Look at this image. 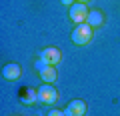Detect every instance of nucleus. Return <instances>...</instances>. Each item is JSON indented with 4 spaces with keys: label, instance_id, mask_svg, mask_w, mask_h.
Here are the masks:
<instances>
[{
    "label": "nucleus",
    "instance_id": "f257e3e1",
    "mask_svg": "<svg viewBox=\"0 0 120 116\" xmlns=\"http://www.w3.org/2000/svg\"><path fill=\"white\" fill-rule=\"evenodd\" d=\"M90 40H92V26L90 24L84 22V24H78L72 30V42L76 44V46H84Z\"/></svg>",
    "mask_w": 120,
    "mask_h": 116
},
{
    "label": "nucleus",
    "instance_id": "39448f33",
    "mask_svg": "<svg viewBox=\"0 0 120 116\" xmlns=\"http://www.w3.org/2000/svg\"><path fill=\"white\" fill-rule=\"evenodd\" d=\"M24 74V70H22V66L20 64H6L4 68H2V78L4 80H10V82H14V80H18V78Z\"/></svg>",
    "mask_w": 120,
    "mask_h": 116
},
{
    "label": "nucleus",
    "instance_id": "0eeeda50",
    "mask_svg": "<svg viewBox=\"0 0 120 116\" xmlns=\"http://www.w3.org/2000/svg\"><path fill=\"white\" fill-rule=\"evenodd\" d=\"M86 24H90L92 28L102 26V24H104V14L100 12V10H90V12H88V18H86Z\"/></svg>",
    "mask_w": 120,
    "mask_h": 116
},
{
    "label": "nucleus",
    "instance_id": "f03ea898",
    "mask_svg": "<svg viewBox=\"0 0 120 116\" xmlns=\"http://www.w3.org/2000/svg\"><path fill=\"white\" fill-rule=\"evenodd\" d=\"M38 100L44 104H48V106H52V104H56V100H58V90H56L52 84H44L38 88Z\"/></svg>",
    "mask_w": 120,
    "mask_h": 116
},
{
    "label": "nucleus",
    "instance_id": "20e7f679",
    "mask_svg": "<svg viewBox=\"0 0 120 116\" xmlns=\"http://www.w3.org/2000/svg\"><path fill=\"white\" fill-rule=\"evenodd\" d=\"M40 58H42V60H46V64L56 66L60 60H62V52H60L56 46H48V48H44V50H42Z\"/></svg>",
    "mask_w": 120,
    "mask_h": 116
},
{
    "label": "nucleus",
    "instance_id": "7ed1b4c3",
    "mask_svg": "<svg viewBox=\"0 0 120 116\" xmlns=\"http://www.w3.org/2000/svg\"><path fill=\"white\" fill-rule=\"evenodd\" d=\"M88 12L90 10L86 8V4H82V2H74V4L70 6V10H68L70 20L76 22V24H84L86 18H88Z\"/></svg>",
    "mask_w": 120,
    "mask_h": 116
},
{
    "label": "nucleus",
    "instance_id": "9d476101",
    "mask_svg": "<svg viewBox=\"0 0 120 116\" xmlns=\"http://www.w3.org/2000/svg\"><path fill=\"white\" fill-rule=\"evenodd\" d=\"M36 98H38V94H36V90H32V88H30V92H28V96L24 98V102H26V104H30V102H34Z\"/></svg>",
    "mask_w": 120,
    "mask_h": 116
},
{
    "label": "nucleus",
    "instance_id": "f8f14e48",
    "mask_svg": "<svg viewBox=\"0 0 120 116\" xmlns=\"http://www.w3.org/2000/svg\"><path fill=\"white\" fill-rule=\"evenodd\" d=\"M74 2H76V0H62V4H64V6H68V8L74 4Z\"/></svg>",
    "mask_w": 120,
    "mask_h": 116
},
{
    "label": "nucleus",
    "instance_id": "1a4fd4ad",
    "mask_svg": "<svg viewBox=\"0 0 120 116\" xmlns=\"http://www.w3.org/2000/svg\"><path fill=\"white\" fill-rule=\"evenodd\" d=\"M46 66H50V64H46V60H42V58H36V62H34V68L38 70V72H42Z\"/></svg>",
    "mask_w": 120,
    "mask_h": 116
},
{
    "label": "nucleus",
    "instance_id": "423d86ee",
    "mask_svg": "<svg viewBox=\"0 0 120 116\" xmlns=\"http://www.w3.org/2000/svg\"><path fill=\"white\" fill-rule=\"evenodd\" d=\"M86 110H88V106H86L84 100H72V102L66 106L64 114L66 116H84Z\"/></svg>",
    "mask_w": 120,
    "mask_h": 116
},
{
    "label": "nucleus",
    "instance_id": "6e6552de",
    "mask_svg": "<svg viewBox=\"0 0 120 116\" xmlns=\"http://www.w3.org/2000/svg\"><path fill=\"white\" fill-rule=\"evenodd\" d=\"M40 78L44 80V84H54L56 78H58V74H56V68H54V66H46V68L40 72Z\"/></svg>",
    "mask_w": 120,
    "mask_h": 116
},
{
    "label": "nucleus",
    "instance_id": "9b49d317",
    "mask_svg": "<svg viewBox=\"0 0 120 116\" xmlns=\"http://www.w3.org/2000/svg\"><path fill=\"white\" fill-rule=\"evenodd\" d=\"M48 116H66V114H64V112H60V110H50Z\"/></svg>",
    "mask_w": 120,
    "mask_h": 116
},
{
    "label": "nucleus",
    "instance_id": "ddd939ff",
    "mask_svg": "<svg viewBox=\"0 0 120 116\" xmlns=\"http://www.w3.org/2000/svg\"><path fill=\"white\" fill-rule=\"evenodd\" d=\"M76 2H82V4H86V2H90V0H76Z\"/></svg>",
    "mask_w": 120,
    "mask_h": 116
}]
</instances>
